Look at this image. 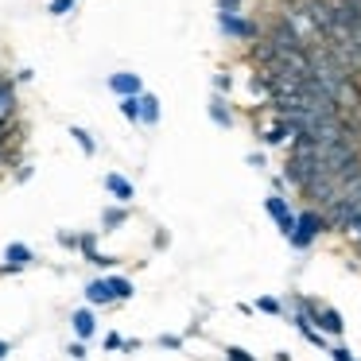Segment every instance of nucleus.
I'll return each instance as SVG.
<instances>
[{"mask_svg": "<svg viewBox=\"0 0 361 361\" xmlns=\"http://www.w3.org/2000/svg\"><path fill=\"white\" fill-rule=\"evenodd\" d=\"M71 136H74V144H78L86 156H97V140H94V136H90L82 125H71Z\"/></svg>", "mask_w": 361, "mask_h": 361, "instance_id": "obj_16", "label": "nucleus"}, {"mask_svg": "<svg viewBox=\"0 0 361 361\" xmlns=\"http://www.w3.org/2000/svg\"><path fill=\"white\" fill-rule=\"evenodd\" d=\"M357 361H361V357H357Z\"/></svg>", "mask_w": 361, "mask_h": 361, "instance_id": "obj_33", "label": "nucleus"}, {"mask_svg": "<svg viewBox=\"0 0 361 361\" xmlns=\"http://www.w3.org/2000/svg\"><path fill=\"white\" fill-rule=\"evenodd\" d=\"M105 190L113 195V202H117V206H128V202L136 198V187L125 179V175H117V171L105 175Z\"/></svg>", "mask_w": 361, "mask_h": 361, "instance_id": "obj_9", "label": "nucleus"}, {"mask_svg": "<svg viewBox=\"0 0 361 361\" xmlns=\"http://www.w3.org/2000/svg\"><path fill=\"white\" fill-rule=\"evenodd\" d=\"M105 350H125V338L113 330V334H105Z\"/></svg>", "mask_w": 361, "mask_h": 361, "instance_id": "obj_28", "label": "nucleus"}, {"mask_svg": "<svg viewBox=\"0 0 361 361\" xmlns=\"http://www.w3.org/2000/svg\"><path fill=\"white\" fill-rule=\"evenodd\" d=\"M299 334L307 338V342L314 345V350H330V338L322 334V330H314V326H307V330H299Z\"/></svg>", "mask_w": 361, "mask_h": 361, "instance_id": "obj_19", "label": "nucleus"}, {"mask_svg": "<svg viewBox=\"0 0 361 361\" xmlns=\"http://www.w3.org/2000/svg\"><path fill=\"white\" fill-rule=\"evenodd\" d=\"M121 117L140 125V97H121Z\"/></svg>", "mask_w": 361, "mask_h": 361, "instance_id": "obj_17", "label": "nucleus"}, {"mask_svg": "<svg viewBox=\"0 0 361 361\" xmlns=\"http://www.w3.org/2000/svg\"><path fill=\"white\" fill-rule=\"evenodd\" d=\"M0 78H4V74H0Z\"/></svg>", "mask_w": 361, "mask_h": 361, "instance_id": "obj_32", "label": "nucleus"}, {"mask_svg": "<svg viewBox=\"0 0 361 361\" xmlns=\"http://www.w3.org/2000/svg\"><path fill=\"white\" fill-rule=\"evenodd\" d=\"M214 20H218L221 39H229V43H245V47H249V43L264 39L260 20L249 16V12H214Z\"/></svg>", "mask_w": 361, "mask_h": 361, "instance_id": "obj_2", "label": "nucleus"}, {"mask_svg": "<svg viewBox=\"0 0 361 361\" xmlns=\"http://www.w3.org/2000/svg\"><path fill=\"white\" fill-rule=\"evenodd\" d=\"M326 233H334L330 221H326V214H322L319 206H303V210H295V229H291L288 245L295 252H311V245L319 241V237H326Z\"/></svg>", "mask_w": 361, "mask_h": 361, "instance_id": "obj_1", "label": "nucleus"}, {"mask_svg": "<svg viewBox=\"0 0 361 361\" xmlns=\"http://www.w3.org/2000/svg\"><path fill=\"white\" fill-rule=\"evenodd\" d=\"M330 361H357V357H353V350H350V345H342V342H330Z\"/></svg>", "mask_w": 361, "mask_h": 361, "instance_id": "obj_21", "label": "nucleus"}, {"mask_svg": "<svg viewBox=\"0 0 361 361\" xmlns=\"http://www.w3.org/2000/svg\"><path fill=\"white\" fill-rule=\"evenodd\" d=\"M252 311L257 314H288V307H283V299H276V295H257L252 299Z\"/></svg>", "mask_w": 361, "mask_h": 361, "instance_id": "obj_15", "label": "nucleus"}, {"mask_svg": "<svg viewBox=\"0 0 361 361\" xmlns=\"http://www.w3.org/2000/svg\"><path fill=\"white\" fill-rule=\"evenodd\" d=\"M27 264H35V252L27 249V245L12 241L8 249H4V264H0V276H12V272H20V268H27Z\"/></svg>", "mask_w": 361, "mask_h": 361, "instance_id": "obj_7", "label": "nucleus"}, {"mask_svg": "<svg viewBox=\"0 0 361 361\" xmlns=\"http://www.w3.org/2000/svg\"><path fill=\"white\" fill-rule=\"evenodd\" d=\"M86 303H90V307H109V303H117V299H113V291H109V283H105V276H102V280H90V283H86Z\"/></svg>", "mask_w": 361, "mask_h": 361, "instance_id": "obj_12", "label": "nucleus"}, {"mask_svg": "<svg viewBox=\"0 0 361 361\" xmlns=\"http://www.w3.org/2000/svg\"><path fill=\"white\" fill-rule=\"evenodd\" d=\"M272 361H291V353H288V350H276V353H272Z\"/></svg>", "mask_w": 361, "mask_h": 361, "instance_id": "obj_31", "label": "nucleus"}, {"mask_svg": "<svg viewBox=\"0 0 361 361\" xmlns=\"http://www.w3.org/2000/svg\"><path fill=\"white\" fill-rule=\"evenodd\" d=\"M74 4H78V0H51V4H47V12H51V16H71V12H74Z\"/></svg>", "mask_w": 361, "mask_h": 361, "instance_id": "obj_23", "label": "nucleus"}, {"mask_svg": "<svg viewBox=\"0 0 361 361\" xmlns=\"http://www.w3.org/2000/svg\"><path fill=\"white\" fill-rule=\"evenodd\" d=\"M59 245H63V249H78V233H59Z\"/></svg>", "mask_w": 361, "mask_h": 361, "instance_id": "obj_29", "label": "nucleus"}, {"mask_svg": "<svg viewBox=\"0 0 361 361\" xmlns=\"http://www.w3.org/2000/svg\"><path fill=\"white\" fill-rule=\"evenodd\" d=\"M233 78H229V71H218V74H214V94H221V97H229V94H233Z\"/></svg>", "mask_w": 361, "mask_h": 361, "instance_id": "obj_18", "label": "nucleus"}, {"mask_svg": "<svg viewBox=\"0 0 361 361\" xmlns=\"http://www.w3.org/2000/svg\"><path fill=\"white\" fill-rule=\"evenodd\" d=\"M314 330H322L326 338H342L345 334V319H342V311L338 307H330V303H322L319 307V314H314Z\"/></svg>", "mask_w": 361, "mask_h": 361, "instance_id": "obj_6", "label": "nucleus"}, {"mask_svg": "<svg viewBox=\"0 0 361 361\" xmlns=\"http://www.w3.org/2000/svg\"><path fill=\"white\" fill-rule=\"evenodd\" d=\"M206 117L214 121L218 128H237V105L229 102V97H221V94H210V102H206Z\"/></svg>", "mask_w": 361, "mask_h": 361, "instance_id": "obj_4", "label": "nucleus"}, {"mask_svg": "<svg viewBox=\"0 0 361 361\" xmlns=\"http://www.w3.org/2000/svg\"><path fill=\"white\" fill-rule=\"evenodd\" d=\"M159 117H164V109H159V97L144 90V94H140V125H144V128H156Z\"/></svg>", "mask_w": 361, "mask_h": 361, "instance_id": "obj_11", "label": "nucleus"}, {"mask_svg": "<svg viewBox=\"0 0 361 361\" xmlns=\"http://www.w3.org/2000/svg\"><path fill=\"white\" fill-rule=\"evenodd\" d=\"M156 345L159 350H183V334H159Z\"/></svg>", "mask_w": 361, "mask_h": 361, "instance_id": "obj_24", "label": "nucleus"}, {"mask_svg": "<svg viewBox=\"0 0 361 361\" xmlns=\"http://www.w3.org/2000/svg\"><path fill=\"white\" fill-rule=\"evenodd\" d=\"M78 252L82 257H94L97 252V233H78Z\"/></svg>", "mask_w": 361, "mask_h": 361, "instance_id": "obj_22", "label": "nucleus"}, {"mask_svg": "<svg viewBox=\"0 0 361 361\" xmlns=\"http://www.w3.org/2000/svg\"><path fill=\"white\" fill-rule=\"evenodd\" d=\"M214 12H245V0H214Z\"/></svg>", "mask_w": 361, "mask_h": 361, "instance_id": "obj_25", "label": "nucleus"}, {"mask_svg": "<svg viewBox=\"0 0 361 361\" xmlns=\"http://www.w3.org/2000/svg\"><path fill=\"white\" fill-rule=\"evenodd\" d=\"M8 353H12V342H4V338H0V361L8 357Z\"/></svg>", "mask_w": 361, "mask_h": 361, "instance_id": "obj_30", "label": "nucleus"}, {"mask_svg": "<svg viewBox=\"0 0 361 361\" xmlns=\"http://www.w3.org/2000/svg\"><path fill=\"white\" fill-rule=\"evenodd\" d=\"M66 353H71V361H86V342H71Z\"/></svg>", "mask_w": 361, "mask_h": 361, "instance_id": "obj_26", "label": "nucleus"}, {"mask_svg": "<svg viewBox=\"0 0 361 361\" xmlns=\"http://www.w3.org/2000/svg\"><path fill=\"white\" fill-rule=\"evenodd\" d=\"M105 283H109V291H113V299H117V303H128V299L136 295V288H133V280H128V276H105Z\"/></svg>", "mask_w": 361, "mask_h": 361, "instance_id": "obj_13", "label": "nucleus"}, {"mask_svg": "<svg viewBox=\"0 0 361 361\" xmlns=\"http://www.w3.org/2000/svg\"><path fill=\"white\" fill-rule=\"evenodd\" d=\"M105 86H109L117 97H140L144 94V78H140V74H133V71L109 74V82H105Z\"/></svg>", "mask_w": 361, "mask_h": 361, "instance_id": "obj_8", "label": "nucleus"}, {"mask_svg": "<svg viewBox=\"0 0 361 361\" xmlns=\"http://www.w3.org/2000/svg\"><path fill=\"white\" fill-rule=\"evenodd\" d=\"M249 167H257V171H264V167H268V156H264V152H249Z\"/></svg>", "mask_w": 361, "mask_h": 361, "instance_id": "obj_27", "label": "nucleus"}, {"mask_svg": "<svg viewBox=\"0 0 361 361\" xmlns=\"http://www.w3.org/2000/svg\"><path fill=\"white\" fill-rule=\"evenodd\" d=\"M125 221H128V206H105V210H102V229H105V233L121 229Z\"/></svg>", "mask_w": 361, "mask_h": 361, "instance_id": "obj_14", "label": "nucleus"}, {"mask_svg": "<svg viewBox=\"0 0 361 361\" xmlns=\"http://www.w3.org/2000/svg\"><path fill=\"white\" fill-rule=\"evenodd\" d=\"M71 326H74V334H78V342H86V338H94V330H97V319H94V311H90V307H78V311L71 314Z\"/></svg>", "mask_w": 361, "mask_h": 361, "instance_id": "obj_10", "label": "nucleus"}, {"mask_svg": "<svg viewBox=\"0 0 361 361\" xmlns=\"http://www.w3.org/2000/svg\"><path fill=\"white\" fill-rule=\"evenodd\" d=\"M221 353H226V357H221V361H257V353H249V350H245V345H226V350H221Z\"/></svg>", "mask_w": 361, "mask_h": 361, "instance_id": "obj_20", "label": "nucleus"}, {"mask_svg": "<svg viewBox=\"0 0 361 361\" xmlns=\"http://www.w3.org/2000/svg\"><path fill=\"white\" fill-rule=\"evenodd\" d=\"M257 140L264 144L268 152H272V148H288V144H291V128H288V121L272 117V125H260V128H257Z\"/></svg>", "mask_w": 361, "mask_h": 361, "instance_id": "obj_5", "label": "nucleus"}, {"mask_svg": "<svg viewBox=\"0 0 361 361\" xmlns=\"http://www.w3.org/2000/svg\"><path fill=\"white\" fill-rule=\"evenodd\" d=\"M264 214L276 221V229H280V237L288 241V237H291V229H295V206H291L283 195H276V190H268V195H264Z\"/></svg>", "mask_w": 361, "mask_h": 361, "instance_id": "obj_3", "label": "nucleus"}]
</instances>
